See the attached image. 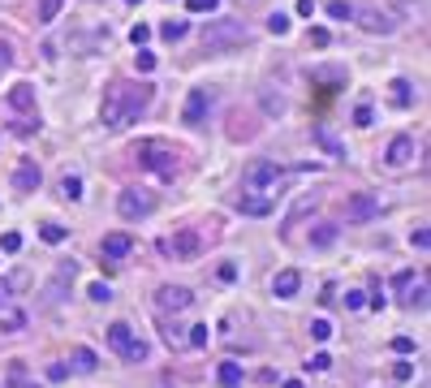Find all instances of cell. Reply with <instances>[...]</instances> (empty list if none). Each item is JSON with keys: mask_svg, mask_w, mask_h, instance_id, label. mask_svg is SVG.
Masks as SVG:
<instances>
[{"mask_svg": "<svg viewBox=\"0 0 431 388\" xmlns=\"http://www.w3.org/2000/svg\"><path fill=\"white\" fill-rule=\"evenodd\" d=\"M151 95H156L151 82H112L104 91V108H99V117H104L108 129H125V125H134L151 108Z\"/></svg>", "mask_w": 431, "mask_h": 388, "instance_id": "1", "label": "cell"}, {"mask_svg": "<svg viewBox=\"0 0 431 388\" xmlns=\"http://www.w3.org/2000/svg\"><path fill=\"white\" fill-rule=\"evenodd\" d=\"M246 43H250V31L238 17H216L203 26V48L207 52H229V48H246Z\"/></svg>", "mask_w": 431, "mask_h": 388, "instance_id": "2", "label": "cell"}, {"mask_svg": "<svg viewBox=\"0 0 431 388\" xmlns=\"http://www.w3.org/2000/svg\"><path fill=\"white\" fill-rule=\"evenodd\" d=\"M138 160H143V168H151L156 177L173 181V177H177V168H182V151L168 147V143H160V138H151V143H143V147H138Z\"/></svg>", "mask_w": 431, "mask_h": 388, "instance_id": "3", "label": "cell"}, {"mask_svg": "<svg viewBox=\"0 0 431 388\" xmlns=\"http://www.w3.org/2000/svg\"><path fill=\"white\" fill-rule=\"evenodd\" d=\"M160 254H168L173 264H194V259L203 254V233H198V229H177V233H168V238L160 242Z\"/></svg>", "mask_w": 431, "mask_h": 388, "instance_id": "4", "label": "cell"}, {"mask_svg": "<svg viewBox=\"0 0 431 388\" xmlns=\"http://www.w3.org/2000/svg\"><path fill=\"white\" fill-rule=\"evenodd\" d=\"M285 181V168L276 160H250L242 173V190H276Z\"/></svg>", "mask_w": 431, "mask_h": 388, "instance_id": "5", "label": "cell"}, {"mask_svg": "<svg viewBox=\"0 0 431 388\" xmlns=\"http://www.w3.org/2000/svg\"><path fill=\"white\" fill-rule=\"evenodd\" d=\"M108 345H112L125 362H147V345L134 336L130 324H112V328H108Z\"/></svg>", "mask_w": 431, "mask_h": 388, "instance_id": "6", "label": "cell"}, {"mask_svg": "<svg viewBox=\"0 0 431 388\" xmlns=\"http://www.w3.org/2000/svg\"><path fill=\"white\" fill-rule=\"evenodd\" d=\"M117 212H121V220H147L151 212H156V194L151 190H121L117 194Z\"/></svg>", "mask_w": 431, "mask_h": 388, "instance_id": "7", "label": "cell"}, {"mask_svg": "<svg viewBox=\"0 0 431 388\" xmlns=\"http://www.w3.org/2000/svg\"><path fill=\"white\" fill-rule=\"evenodd\" d=\"M212 113V87H194L186 95V108H182V121L186 125H203V117Z\"/></svg>", "mask_w": 431, "mask_h": 388, "instance_id": "8", "label": "cell"}, {"mask_svg": "<svg viewBox=\"0 0 431 388\" xmlns=\"http://www.w3.org/2000/svg\"><path fill=\"white\" fill-rule=\"evenodd\" d=\"M375 216H379V199H375V194H349V199H345V220L367 224V220H375Z\"/></svg>", "mask_w": 431, "mask_h": 388, "instance_id": "9", "label": "cell"}, {"mask_svg": "<svg viewBox=\"0 0 431 388\" xmlns=\"http://www.w3.org/2000/svg\"><path fill=\"white\" fill-rule=\"evenodd\" d=\"M353 17H358V26H363V31H371V35H393V31H397V22H393L384 9H353Z\"/></svg>", "mask_w": 431, "mask_h": 388, "instance_id": "10", "label": "cell"}, {"mask_svg": "<svg viewBox=\"0 0 431 388\" xmlns=\"http://www.w3.org/2000/svg\"><path fill=\"white\" fill-rule=\"evenodd\" d=\"M233 207H238L242 216H272V207H276V203H272L268 194H259V190H242V194L233 199Z\"/></svg>", "mask_w": 431, "mask_h": 388, "instance_id": "11", "label": "cell"}, {"mask_svg": "<svg viewBox=\"0 0 431 388\" xmlns=\"http://www.w3.org/2000/svg\"><path fill=\"white\" fill-rule=\"evenodd\" d=\"M190 302H194V294L186 289V285H160V294H156L160 310H186Z\"/></svg>", "mask_w": 431, "mask_h": 388, "instance_id": "12", "label": "cell"}, {"mask_svg": "<svg viewBox=\"0 0 431 388\" xmlns=\"http://www.w3.org/2000/svg\"><path fill=\"white\" fill-rule=\"evenodd\" d=\"M410 160H414V138H410V134H397V138L388 143V151H384V164H388V168H405Z\"/></svg>", "mask_w": 431, "mask_h": 388, "instance_id": "13", "label": "cell"}, {"mask_svg": "<svg viewBox=\"0 0 431 388\" xmlns=\"http://www.w3.org/2000/svg\"><path fill=\"white\" fill-rule=\"evenodd\" d=\"M130 250H134V238H130V233H108V238L99 242V254H104L108 264H117V259H125Z\"/></svg>", "mask_w": 431, "mask_h": 388, "instance_id": "14", "label": "cell"}, {"mask_svg": "<svg viewBox=\"0 0 431 388\" xmlns=\"http://www.w3.org/2000/svg\"><path fill=\"white\" fill-rule=\"evenodd\" d=\"M39 181H43L39 164H35V160H27V164L13 173V190H17V194H35V190H39Z\"/></svg>", "mask_w": 431, "mask_h": 388, "instance_id": "15", "label": "cell"}, {"mask_svg": "<svg viewBox=\"0 0 431 388\" xmlns=\"http://www.w3.org/2000/svg\"><path fill=\"white\" fill-rule=\"evenodd\" d=\"M311 138H315L328 155H333V160H345V143H341V138H337L328 125H315V129H311Z\"/></svg>", "mask_w": 431, "mask_h": 388, "instance_id": "16", "label": "cell"}, {"mask_svg": "<svg viewBox=\"0 0 431 388\" xmlns=\"http://www.w3.org/2000/svg\"><path fill=\"white\" fill-rule=\"evenodd\" d=\"M255 134H259L255 117H246V113H229V138H233V143H242V138H255Z\"/></svg>", "mask_w": 431, "mask_h": 388, "instance_id": "17", "label": "cell"}, {"mask_svg": "<svg viewBox=\"0 0 431 388\" xmlns=\"http://www.w3.org/2000/svg\"><path fill=\"white\" fill-rule=\"evenodd\" d=\"M298 285H302V276H298L293 268H285V272H276L272 294H276V298H293V294H298Z\"/></svg>", "mask_w": 431, "mask_h": 388, "instance_id": "18", "label": "cell"}, {"mask_svg": "<svg viewBox=\"0 0 431 388\" xmlns=\"http://www.w3.org/2000/svg\"><path fill=\"white\" fill-rule=\"evenodd\" d=\"M9 108H17V113H35V87L17 82V87L9 91Z\"/></svg>", "mask_w": 431, "mask_h": 388, "instance_id": "19", "label": "cell"}, {"mask_svg": "<svg viewBox=\"0 0 431 388\" xmlns=\"http://www.w3.org/2000/svg\"><path fill=\"white\" fill-rule=\"evenodd\" d=\"M22 328H27V315H22V310H13V306H0V332L13 336V332H22Z\"/></svg>", "mask_w": 431, "mask_h": 388, "instance_id": "20", "label": "cell"}, {"mask_svg": "<svg viewBox=\"0 0 431 388\" xmlns=\"http://www.w3.org/2000/svg\"><path fill=\"white\" fill-rule=\"evenodd\" d=\"M388 91H393V103H397V108H410V103H414V87L405 82V78H397Z\"/></svg>", "mask_w": 431, "mask_h": 388, "instance_id": "21", "label": "cell"}, {"mask_svg": "<svg viewBox=\"0 0 431 388\" xmlns=\"http://www.w3.org/2000/svg\"><path fill=\"white\" fill-rule=\"evenodd\" d=\"M259 103H263V113H268V117H281V113H285V99L276 95L272 87H263V91H259Z\"/></svg>", "mask_w": 431, "mask_h": 388, "instance_id": "22", "label": "cell"}, {"mask_svg": "<svg viewBox=\"0 0 431 388\" xmlns=\"http://www.w3.org/2000/svg\"><path fill=\"white\" fill-rule=\"evenodd\" d=\"M9 388H39V384L27 375V362H9Z\"/></svg>", "mask_w": 431, "mask_h": 388, "instance_id": "23", "label": "cell"}, {"mask_svg": "<svg viewBox=\"0 0 431 388\" xmlns=\"http://www.w3.org/2000/svg\"><path fill=\"white\" fill-rule=\"evenodd\" d=\"M333 242H337V224H315V233H311V246L328 250Z\"/></svg>", "mask_w": 431, "mask_h": 388, "instance_id": "24", "label": "cell"}, {"mask_svg": "<svg viewBox=\"0 0 431 388\" xmlns=\"http://www.w3.org/2000/svg\"><path fill=\"white\" fill-rule=\"evenodd\" d=\"M61 199H65V203H73V199H82V177H73V173H65V177H61Z\"/></svg>", "mask_w": 431, "mask_h": 388, "instance_id": "25", "label": "cell"}, {"mask_svg": "<svg viewBox=\"0 0 431 388\" xmlns=\"http://www.w3.org/2000/svg\"><path fill=\"white\" fill-rule=\"evenodd\" d=\"M216 375H220V384H224V388H238V384H242V367H238V362H220V371H216Z\"/></svg>", "mask_w": 431, "mask_h": 388, "instance_id": "26", "label": "cell"}, {"mask_svg": "<svg viewBox=\"0 0 431 388\" xmlns=\"http://www.w3.org/2000/svg\"><path fill=\"white\" fill-rule=\"evenodd\" d=\"M39 238H43V242H48V246H61V242H65V238H69V233H65V229H61V224H52V220H48V224H43V229H39Z\"/></svg>", "mask_w": 431, "mask_h": 388, "instance_id": "27", "label": "cell"}, {"mask_svg": "<svg viewBox=\"0 0 431 388\" xmlns=\"http://www.w3.org/2000/svg\"><path fill=\"white\" fill-rule=\"evenodd\" d=\"M186 31H190L186 22H164V26H160V35H164L168 43H182V39H186Z\"/></svg>", "mask_w": 431, "mask_h": 388, "instance_id": "28", "label": "cell"}, {"mask_svg": "<svg viewBox=\"0 0 431 388\" xmlns=\"http://www.w3.org/2000/svg\"><path fill=\"white\" fill-rule=\"evenodd\" d=\"M65 9V0H39V22H57Z\"/></svg>", "mask_w": 431, "mask_h": 388, "instance_id": "29", "label": "cell"}, {"mask_svg": "<svg viewBox=\"0 0 431 388\" xmlns=\"http://www.w3.org/2000/svg\"><path fill=\"white\" fill-rule=\"evenodd\" d=\"M328 17L345 22V17H353V5H349V0H328Z\"/></svg>", "mask_w": 431, "mask_h": 388, "instance_id": "30", "label": "cell"}, {"mask_svg": "<svg viewBox=\"0 0 431 388\" xmlns=\"http://www.w3.org/2000/svg\"><path fill=\"white\" fill-rule=\"evenodd\" d=\"M311 207H315V199H302V203H298V207H293V212H289V216H285V233H289V229H293V224H298V220H302V216H307V212H311Z\"/></svg>", "mask_w": 431, "mask_h": 388, "instance_id": "31", "label": "cell"}, {"mask_svg": "<svg viewBox=\"0 0 431 388\" xmlns=\"http://www.w3.org/2000/svg\"><path fill=\"white\" fill-rule=\"evenodd\" d=\"M73 362H78V371H95V367H99L95 350H73Z\"/></svg>", "mask_w": 431, "mask_h": 388, "instance_id": "32", "label": "cell"}, {"mask_svg": "<svg viewBox=\"0 0 431 388\" xmlns=\"http://www.w3.org/2000/svg\"><path fill=\"white\" fill-rule=\"evenodd\" d=\"M405 306H418V310L427 306V280H418V285H414V289H410V294H405Z\"/></svg>", "mask_w": 431, "mask_h": 388, "instance_id": "33", "label": "cell"}, {"mask_svg": "<svg viewBox=\"0 0 431 388\" xmlns=\"http://www.w3.org/2000/svg\"><path fill=\"white\" fill-rule=\"evenodd\" d=\"M212 341V332H207V324H198V328H190V336H186V345H194V350H203Z\"/></svg>", "mask_w": 431, "mask_h": 388, "instance_id": "34", "label": "cell"}, {"mask_svg": "<svg viewBox=\"0 0 431 388\" xmlns=\"http://www.w3.org/2000/svg\"><path fill=\"white\" fill-rule=\"evenodd\" d=\"M371 121H375V113H371V103H358V108H353V125H363V129H367Z\"/></svg>", "mask_w": 431, "mask_h": 388, "instance_id": "35", "label": "cell"}, {"mask_svg": "<svg viewBox=\"0 0 431 388\" xmlns=\"http://www.w3.org/2000/svg\"><path fill=\"white\" fill-rule=\"evenodd\" d=\"M0 250H5V254H17V250H22V233H5V238H0Z\"/></svg>", "mask_w": 431, "mask_h": 388, "instance_id": "36", "label": "cell"}, {"mask_svg": "<svg viewBox=\"0 0 431 388\" xmlns=\"http://www.w3.org/2000/svg\"><path fill=\"white\" fill-rule=\"evenodd\" d=\"M268 31H272V35H285V31H289V17H285V13H272V17H268Z\"/></svg>", "mask_w": 431, "mask_h": 388, "instance_id": "37", "label": "cell"}, {"mask_svg": "<svg viewBox=\"0 0 431 388\" xmlns=\"http://www.w3.org/2000/svg\"><path fill=\"white\" fill-rule=\"evenodd\" d=\"M134 61H138V69H143V73H151V69H156V52L138 48V57H134Z\"/></svg>", "mask_w": 431, "mask_h": 388, "instance_id": "38", "label": "cell"}, {"mask_svg": "<svg viewBox=\"0 0 431 388\" xmlns=\"http://www.w3.org/2000/svg\"><path fill=\"white\" fill-rule=\"evenodd\" d=\"M311 336H315V341H328V336H333V324H328V319H315V324H311Z\"/></svg>", "mask_w": 431, "mask_h": 388, "instance_id": "39", "label": "cell"}, {"mask_svg": "<svg viewBox=\"0 0 431 388\" xmlns=\"http://www.w3.org/2000/svg\"><path fill=\"white\" fill-rule=\"evenodd\" d=\"M216 5H220V0H186V9H190V13H212Z\"/></svg>", "mask_w": 431, "mask_h": 388, "instance_id": "40", "label": "cell"}, {"mask_svg": "<svg viewBox=\"0 0 431 388\" xmlns=\"http://www.w3.org/2000/svg\"><path fill=\"white\" fill-rule=\"evenodd\" d=\"M108 298H112V289H108L104 280H95V285H91V302H108Z\"/></svg>", "mask_w": 431, "mask_h": 388, "instance_id": "41", "label": "cell"}, {"mask_svg": "<svg viewBox=\"0 0 431 388\" xmlns=\"http://www.w3.org/2000/svg\"><path fill=\"white\" fill-rule=\"evenodd\" d=\"M147 39H151V31H147V26L138 22V26H134V31H130V43H134V48H143Z\"/></svg>", "mask_w": 431, "mask_h": 388, "instance_id": "42", "label": "cell"}, {"mask_svg": "<svg viewBox=\"0 0 431 388\" xmlns=\"http://www.w3.org/2000/svg\"><path fill=\"white\" fill-rule=\"evenodd\" d=\"M69 375V367H65V362H52V367H48V380H52V384H61Z\"/></svg>", "mask_w": 431, "mask_h": 388, "instance_id": "43", "label": "cell"}, {"mask_svg": "<svg viewBox=\"0 0 431 388\" xmlns=\"http://www.w3.org/2000/svg\"><path fill=\"white\" fill-rule=\"evenodd\" d=\"M363 302H367V294H363V289H349V294H345V306H349V310H358Z\"/></svg>", "mask_w": 431, "mask_h": 388, "instance_id": "44", "label": "cell"}, {"mask_svg": "<svg viewBox=\"0 0 431 388\" xmlns=\"http://www.w3.org/2000/svg\"><path fill=\"white\" fill-rule=\"evenodd\" d=\"M164 341H168V345H186V336H182V328H168V324H164Z\"/></svg>", "mask_w": 431, "mask_h": 388, "instance_id": "45", "label": "cell"}, {"mask_svg": "<svg viewBox=\"0 0 431 388\" xmlns=\"http://www.w3.org/2000/svg\"><path fill=\"white\" fill-rule=\"evenodd\" d=\"M315 78H323V82H345L341 69H315Z\"/></svg>", "mask_w": 431, "mask_h": 388, "instance_id": "46", "label": "cell"}, {"mask_svg": "<svg viewBox=\"0 0 431 388\" xmlns=\"http://www.w3.org/2000/svg\"><path fill=\"white\" fill-rule=\"evenodd\" d=\"M410 242H414L418 250H427V246H431V238H427V229H414V233H410Z\"/></svg>", "mask_w": 431, "mask_h": 388, "instance_id": "47", "label": "cell"}, {"mask_svg": "<svg viewBox=\"0 0 431 388\" xmlns=\"http://www.w3.org/2000/svg\"><path fill=\"white\" fill-rule=\"evenodd\" d=\"M393 375H397V380H410V375H414V362H397Z\"/></svg>", "mask_w": 431, "mask_h": 388, "instance_id": "48", "label": "cell"}, {"mask_svg": "<svg viewBox=\"0 0 431 388\" xmlns=\"http://www.w3.org/2000/svg\"><path fill=\"white\" fill-rule=\"evenodd\" d=\"M393 350H397V354H414V341H410V336H397Z\"/></svg>", "mask_w": 431, "mask_h": 388, "instance_id": "49", "label": "cell"}, {"mask_svg": "<svg viewBox=\"0 0 431 388\" xmlns=\"http://www.w3.org/2000/svg\"><path fill=\"white\" fill-rule=\"evenodd\" d=\"M328 367H333V358H328V354H315V358H311V371H328Z\"/></svg>", "mask_w": 431, "mask_h": 388, "instance_id": "50", "label": "cell"}, {"mask_svg": "<svg viewBox=\"0 0 431 388\" xmlns=\"http://www.w3.org/2000/svg\"><path fill=\"white\" fill-rule=\"evenodd\" d=\"M9 65H13V48L0 43V69H9Z\"/></svg>", "mask_w": 431, "mask_h": 388, "instance_id": "51", "label": "cell"}, {"mask_svg": "<svg viewBox=\"0 0 431 388\" xmlns=\"http://www.w3.org/2000/svg\"><path fill=\"white\" fill-rule=\"evenodd\" d=\"M216 276H220V280H224V285H229V280H238V268H233V264H224V268H220V272H216Z\"/></svg>", "mask_w": 431, "mask_h": 388, "instance_id": "52", "label": "cell"}, {"mask_svg": "<svg viewBox=\"0 0 431 388\" xmlns=\"http://www.w3.org/2000/svg\"><path fill=\"white\" fill-rule=\"evenodd\" d=\"M298 13H302V17H311V13H315V0H298Z\"/></svg>", "mask_w": 431, "mask_h": 388, "instance_id": "53", "label": "cell"}, {"mask_svg": "<svg viewBox=\"0 0 431 388\" xmlns=\"http://www.w3.org/2000/svg\"><path fill=\"white\" fill-rule=\"evenodd\" d=\"M281 388H302V384H298V380H285V384H281Z\"/></svg>", "mask_w": 431, "mask_h": 388, "instance_id": "54", "label": "cell"}, {"mask_svg": "<svg viewBox=\"0 0 431 388\" xmlns=\"http://www.w3.org/2000/svg\"><path fill=\"white\" fill-rule=\"evenodd\" d=\"M0 298H9V285H0Z\"/></svg>", "mask_w": 431, "mask_h": 388, "instance_id": "55", "label": "cell"}]
</instances>
